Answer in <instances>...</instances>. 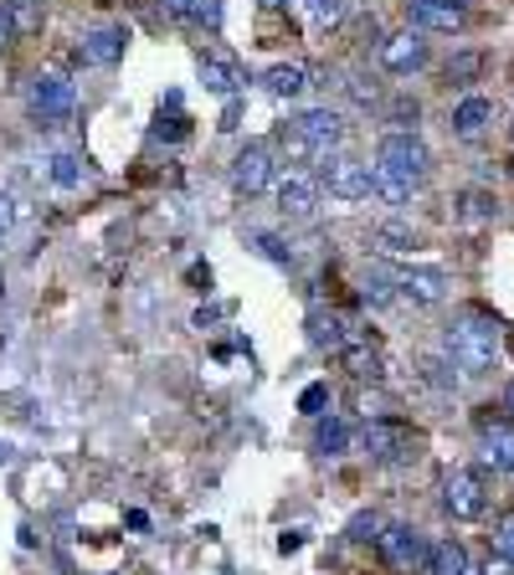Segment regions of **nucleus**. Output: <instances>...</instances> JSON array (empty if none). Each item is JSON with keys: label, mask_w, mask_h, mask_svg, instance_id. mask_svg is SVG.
I'll return each instance as SVG.
<instances>
[{"label": "nucleus", "mask_w": 514, "mask_h": 575, "mask_svg": "<svg viewBox=\"0 0 514 575\" xmlns=\"http://www.w3.org/2000/svg\"><path fill=\"white\" fill-rule=\"evenodd\" d=\"M443 350H447V360H453L463 375L494 371V360H499V319H494V314H483V308H463L458 319L447 324Z\"/></svg>", "instance_id": "f257e3e1"}, {"label": "nucleus", "mask_w": 514, "mask_h": 575, "mask_svg": "<svg viewBox=\"0 0 514 575\" xmlns=\"http://www.w3.org/2000/svg\"><path fill=\"white\" fill-rule=\"evenodd\" d=\"M360 442H365L371 462H381V468H407V462L422 457V437H417L407 422H396V416H376V422H365Z\"/></svg>", "instance_id": "f03ea898"}, {"label": "nucleus", "mask_w": 514, "mask_h": 575, "mask_svg": "<svg viewBox=\"0 0 514 575\" xmlns=\"http://www.w3.org/2000/svg\"><path fill=\"white\" fill-rule=\"evenodd\" d=\"M376 165L392 169L396 180H407V186H422L432 175V150L417 134L392 129V134H381V144H376Z\"/></svg>", "instance_id": "7ed1b4c3"}, {"label": "nucleus", "mask_w": 514, "mask_h": 575, "mask_svg": "<svg viewBox=\"0 0 514 575\" xmlns=\"http://www.w3.org/2000/svg\"><path fill=\"white\" fill-rule=\"evenodd\" d=\"M72 103H78V87H72V78L62 68L36 72L32 83H26V108H32V119H42V124L68 119Z\"/></svg>", "instance_id": "20e7f679"}, {"label": "nucleus", "mask_w": 514, "mask_h": 575, "mask_svg": "<svg viewBox=\"0 0 514 575\" xmlns=\"http://www.w3.org/2000/svg\"><path fill=\"white\" fill-rule=\"evenodd\" d=\"M381 68L392 72V78H411V72H422L432 62V47H428V32H417V26H407V32H392L381 36Z\"/></svg>", "instance_id": "39448f33"}, {"label": "nucleus", "mask_w": 514, "mask_h": 575, "mask_svg": "<svg viewBox=\"0 0 514 575\" xmlns=\"http://www.w3.org/2000/svg\"><path fill=\"white\" fill-rule=\"evenodd\" d=\"M319 186L340 201H371V165H360L350 154H325L319 160Z\"/></svg>", "instance_id": "423d86ee"}, {"label": "nucleus", "mask_w": 514, "mask_h": 575, "mask_svg": "<svg viewBox=\"0 0 514 575\" xmlns=\"http://www.w3.org/2000/svg\"><path fill=\"white\" fill-rule=\"evenodd\" d=\"M443 508L453 519H483L489 514V489H483V473L474 468H453L443 478Z\"/></svg>", "instance_id": "0eeeda50"}, {"label": "nucleus", "mask_w": 514, "mask_h": 575, "mask_svg": "<svg viewBox=\"0 0 514 575\" xmlns=\"http://www.w3.org/2000/svg\"><path fill=\"white\" fill-rule=\"evenodd\" d=\"M381 555H386V565H396V571H428V555L432 544L428 535L417 525H386V535H381Z\"/></svg>", "instance_id": "6e6552de"}, {"label": "nucleus", "mask_w": 514, "mask_h": 575, "mask_svg": "<svg viewBox=\"0 0 514 575\" xmlns=\"http://www.w3.org/2000/svg\"><path fill=\"white\" fill-rule=\"evenodd\" d=\"M474 426H479V442H483V462H489L494 473H514V416L479 411Z\"/></svg>", "instance_id": "1a4fd4ad"}, {"label": "nucleus", "mask_w": 514, "mask_h": 575, "mask_svg": "<svg viewBox=\"0 0 514 575\" xmlns=\"http://www.w3.org/2000/svg\"><path fill=\"white\" fill-rule=\"evenodd\" d=\"M278 169H273V154L262 150V144H247V150L232 160V190L237 196H262V190H273Z\"/></svg>", "instance_id": "9d476101"}, {"label": "nucleus", "mask_w": 514, "mask_h": 575, "mask_svg": "<svg viewBox=\"0 0 514 575\" xmlns=\"http://www.w3.org/2000/svg\"><path fill=\"white\" fill-rule=\"evenodd\" d=\"M308 344L325 350V355H344V344H355V329L340 308H314L308 314Z\"/></svg>", "instance_id": "9b49d317"}, {"label": "nucleus", "mask_w": 514, "mask_h": 575, "mask_svg": "<svg viewBox=\"0 0 514 575\" xmlns=\"http://www.w3.org/2000/svg\"><path fill=\"white\" fill-rule=\"evenodd\" d=\"M289 124H293V129H299V134H304L319 154H329V150H335V144L344 139V119L335 114V108H304V114H293Z\"/></svg>", "instance_id": "f8f14e48"}, {"label": "nucleus", "mask_w": 514, "mask_h": 575, "mask_svg": "<svg viewBox=\"0 0 514 575\" xmlns=\"http://www.w3.org/2000/svg\"><path fill=\"white\" fill-rule=\"evenodd\" d=\"M447 288H453V283H447L443 268H407L401 278H396V293H401V298H411V304H422V308L443 304Z\"/></svg>", "instance_id": "ddd939ff"}, {"label": "nucleus", "mask_w": 514, "mask_h": 575, "mask_svg": "<svg viewBox=\"0 0 514 575\" xmlns=\"http://www.w3.org/2000/svg\"><path fill=\"white\" fill-rule=\"evenodd\" d=\"M463 16L468 11H458V5H443V0H407V21L417 26V32H437V36H453L463 32Z\"/></svg>", "instance_id": "4468645a"}, {"label": "nucleus", "mask_w": 514, "mask_h": 575, "mask_svg": "<svg viewBox=\"0 0 514 575\" xmlns=\"http://www.w3.org/2000/svg\"><path fill=\"white\" fill-rule=\"evenodd\" d=\"M489 124H494V98L468 93V98L453 103V119H447V129H453L458 139H483V134H489Z\"/></svg>", "instance_id": "2eb2a0df"}, {"label": "nucleus", "mask_w": 514, "mask_h": 575, "mask_svg": "<svg viewBox=\"0 0 514 575\" xmlns=\"http://www.w3.org/2000/svg\"><path fill=\"white\" fill-rule=\"evenodd\" d=\"M273 196H278V211L283 216H314V206H319V186L308 180V175H278L273 180Z\"/></svg>", "instance_id": "dca6fc26"}, {"label": "nucleus", "mask_w": 514, "mask_h": 575, "mask_svg": "<svg viewBox=\"0 0 514 575\" xmlns=\"http://www.w3.org/2000/svg\"><path fill=\"white\" fill-rule=\"evenodd\" d=\"M124 47H129V32H124V26H93V32H83V42H78L83 62H93V68H114L124 57Z\"/></svg>", "instance_id": "f3484780"}, {"label": "nucleus", "mask_w": 514, "mask_h": 575, "mask_svg": "<svg viewBox=\"0 0 514 575\" xmlns=\"http://www.w3.org/2000/svg\"><path fill=\"white\" fill-rule=\"evenodd\" d=\"M262 87L273 93V98H304L308 87H314V72L304 62H278V68L262 72Z\"/></svg>", "instance_id": "a211bd4d"}, {"label": "nucleus", "mask_w": 514, "mask_h": 575, "mask_svg": "<svg viewBox=\"0 0 514 575\" xmlns=\"http://www.w3.org/2000/svg\"><path fill=\"white\" fill-rule=\"evenodd\" d=\"M196 72H201L206 93H217V98H237L242 93V72H237V62H226V57H201Z\"/></svg>", "instance_id": "6ab92c4d"}, {"label": "nucleus", "mask_w": 514, "mask_h": 575, "mask_svg": "<svg viewBox=\"0 0 514 575\" xmlns=\"http://www.w3.org/2000/svg\"><path fill=\"white\" fill-rule=\"evenodd\" d=\"M340 360H344V371L355 375V380H386V360H381V350L365 335H355V344H344Z\"/></svg>", "instance_id": "aec40b11"}, {"label": "nucleus", "mask_w": 514, "mask_h": 575, "mask_svg": "<svg viewBox=\"0 0 514 575\" xmlns=\"http://www.w3.org/2000/svg\"><path fill=\"white\" fill-rule=\"evenodd\" d=\"M365 247L376 257H411L417 253V232H407V226H371Z\"/></svg>", "instance_id": "412c9836"}, {"label": "nucleus", "mask_w": 514, "mask_h": 575, "mask_svg": "<svg viewBox=\"0 0 514 575\" xmlns=\"http://www.w3.org/2000/svg\"><path fill=\"white\" fill-rule=\"evenodd\" d=\"M350 437H355V432H350V422H340V416H319V422H314V453L319 457H344L350 453Z\"/></svg>", "instance_id": "4be33fe9"}, {"label": "nucleus", "mask_w": 514, "mask_h": 575, "mask_svg": "<svg viewBox=\"0 0 514 575\" xmlns=\"http://www.w3.org/2000/svg\"><path fill=\"white\" fill-rule=\"evenodd\" d=\"M47 180L57 190H78L87 180V160H83V154H72V150L51 154V160H47Z\"/></svg>", "instance_id": "5701e85b"}, {"label": "nucleus", "mask_w": 514, "mask_h": 575, "mask_svg": "<svg viewBox=\"0 0 514 575\" xmlns=\"http://www.w3.org/2000/svg\"><path fill=\"white\" fill-rule=\"evenodd\" d=\"M422 575H468V550H463L458 540H437Z\"/></svg>", "instance_id": "b1692460"}, {"label": "nucleus", "mask_w": 514, "mask_h": 575, "mask_svg": "<svg viewBox=\"0 0 514 575\" xmlns=\"http://www.w3.org/2000/svg\"><path fill=\"white\" fill-rule=\"evenodd\" d=\"M299 5V16L314 26V32H335L344 21V0H293Z\"/></svg>", "instance_id": "393cba45"}, {"label": "nucleus", "mask_w": 514, "mask_h": 575, "mask_svg": "<svg viewBox=\"0 0 514 575\" xmlns=\"http://www.w3.org/2000/svg\"><path fill=\"white\" fill-rule=\"evenodd\" d=\"M483 68H489V57H483V51H453L443 72H447V83L468 87V83H479V78H483Z\"/></svg>", "instance_id": "a878e982"}, {"label": "nucleus", "mask_w": 514, "mask_h": 575, "mask_svg": "<svg viewBox=\"0 0 514 575\" xmlns=\"http://www.w3.org/2000/svg\"><path fill=\"white\" fill-rule=\"evenodd\" d=\"M411 190H417V186H407V180H396L392 169L371 165V196H381L386 206H407V201H411Z\"/></svg>", "instance_id": "bb28decb"}, {"label": "nucleus", "mask_w": 514, "mask_h": 575, "mask_svg": "<svg viewBox=\"0 0 514 575\" xmlns=\"http://www.w3.org/2000/svg\"><path fill=\"white\" fill-rule=\"evenodd\" d=\"M458 216L463 221H494L499 216V201H494V190H463L458 196Z\"/></svg>", "instance_id": "cd10ccee"}, {"label": "nucleus", "mask_w": 514, "mask_h": 575, "mask_svg": "<svg viewBox=\"0 0 514 575\" xmlns=\"http://www.w3.org/2000/svg\"><path fill=\"white\" fill-rule=\"evenodd\" d=\"M278 144H283V154H289L293 165H319V160H325V154L314 150V144H308L304 134H299V129H293V124H283V134H278Z\"/></svg>", "instance_id": "c85d7f7f"}, {"label": "nucleus", "mask_w": 514, "mask_h": 575, "mask_svg": "<svg viewBox=\"0 0 514 575\" xmlns=\"http://www.w3.org/2000/svg\"><path fill=\"white\" fill-rule=\"evenodd\" d=\"M422 380H428L432 390H458V375H453V360H443V355H428V360H422Z\"/></svg>", "instance_id": "c756f323"}, {"label": "nucleus", "mask_w": 514, "mask_h": 575, "mask_svg": "<svg viewBox=\"0 0 514 575\" xmlns=\"http://www.w3.org/2000/svg\"><path fill=\"white\" fill-rule=\"evenodd\" d=\"M360 298H365L371 308H386V304H396L401 293H396V283H392V278H381V272H371V278H365V288H360Z\"/></svg>", "instance_id": "7c9ffc66"}, {"label": "nucleus", "mask_w": 514, "mask_h": 575, "mask_svg": "<svg viewBox=\"0 0 514 575\" xmlns=\"http://www.w3.org/2000/svg\"><path fill=\"white\" fill-rule=\"evenodd\" d=\"M325 407H329V386H325V380H314V386H304V396H299V411L319 422V416H325Z\"/></svg>", "instance_id": "2f4dec72"}, {"label": "nucleus", "mask_w": 514, "mask_h": 575, "mask_svg": "<svg viewBox=\"0 0 514 575\" xmlns=\"http://www.w3.org/2000/svg\"><path fill=\"white\" fill-rule=\"evenodd\" d=\"M253 247H257L262 257H268V262H278V268H293V253H289V247H283L278 237H268V232H257Z\"/></svg>", "instance_id": "473e14b6"}, {"label": "nucleus", "mask_w": 514, "mask_h": 575, "mask_svg": "<svg viewBox=\"0 0 514 575\" xmlns=\"http://www.w3.org/2000/svg\"><path fill=\"white\" fill-rule=\"evenodd\" d=\"M190 26L217 32V26H222V0H196V5H190Z\"/></svg>", "instance_id": "72a5a7b5"}, {"label": "nucleus", "mask_w": 514, "mask_h": 575, "mask_svg": "<svg viewBox=\"0 0 514 575\" xmlns=\"http://www.w3.org/2000/svg\"><path fill=\"white\" fill-rule=\"evenodd\" d=\"M417 114H422V108H417V98H407V93H401V98H392V124L401 129V134H411Z\"/></svg>", "instance_id": "f704fd0d"}, {"label": "nucleus", "mask_w": 514, "mask_h": 575, "mask_svg": "<svg viewBox=\"0 0 514 575\" xmlns=\"http://www.w3.org/2000/svg\"><path fill=\"white\" fill-rule=\"evenodd\" d=\"M190 134V124H186V114H171V119H165V114H160V124H154V139H186Z\"/></svg>", "instance_id": "c9c22d12"}, {"label": "nucleus", "mask_w": 514, "mask_h": 575, "mask_svg": "<svg viewBox=\"0 0 514 575\" xmlns=\"http://www.w3.org/2000/svg\"><path fill=\"white\" fill-rule=\"evenodd\" d=\"M494 550L499 555H514V514H499L494 519Z\"/></svg>", "instance_id": "e433bc0d"}, {"label": "nucleus", "mask_w": 514, "mask_h": 575, "mask_svg": "<svg viewBox=\"0 0 514 575\" xmlns=\"http://www.w3.org/2000/svg\"><path fill=\"white\" fill-rule=\"evenodd\" d=\"M350 98H355L360 108H371V103L381 98V87H376V78H350Z\"/></svg>", "instance_id": "4c0bfd02"}, {"label": "nucleus", "mask_w": 514, "mask_h": 575, "mask_svg": "<svg viewBox=\"0 0 514 575\" xmlns=\"http://www.w3.org/2000/svg\"><path fill=\"white\" fill-rule=\"evenodd\" d=\"M350 535H355V540H376V544H381V535H386V525H381L376 514H360L355 525H350Z\"/></svg>", "instance_id": "58836bf2"}, {"label": "nucleus", "mask_w": 514, "mask_h": 575, "mask_svg": "<svg viewBox=\"0 0 514 575\" xmlns=\"http://www.w3.org/2000/svg\"><path fill=\"white\" fill-rule=\"evenodd\" d=\"M0 5H5V11L16 16V26H21V32H26V26H32V21H36V5H42V0H0Z\"/></svg>", "instance_id": "ea45409f"}, {"label": "nucleus", "mask_w": 514, "mask_h": 575, "mask_svg": "<svg viewBox=\"0 0 514 575\" xmlns=\"http://www.w3.org/2000/svg\"><path fill=\"white\" fill-rule=\"evenodd\" d=\"M11 226H16V196H5V190H0V237H5Z\"/></svg>", "instance_id": "a19ab883"}, {"label": "nucleus", "mask_w": 514, "mask_h": 575, "mask_svg": "<svg viewBox=\"0 0 514 575\" xmlns=\"http://www.w3.org/2000/svg\"><path fill=\"white\" fill-rule=\"evenodd\" d=\"M16 32H21V26H16V16H11V11L0 5V51L11 47V42H16Z\"/></svg>", "instance_id": "79ce46f5"}, {"label": "nucleus", "mask_w": 514, "mask_h": 575, "mask_svg": "<svg viewBox=\"0 0 514 575\" xmlns=\"http://www.w3.org/2000/svg\"><path fill=\"white\" fill-rule=\"evenodd\" d=\"M483 575H514V555H499L494 550V555L483 560Z\"/></svg>", "instance_id": "37998d69"}, {"label": "nucleus", "mask_w": 514, "mask_h": 575, "mask_svg": "<svg viewBox=\"0 0 514 575\" xmlns=\"http://www.w3.org/2000/svg\"><path fill=\"white\" fill-rule=\"evenodd\" d=\"M299 544H304V529H289V535H278V550H283V555H289V550H299Z\"/></svg>", "instance_id": "c03bdc74"}, {"label": "nucleus", "mask_w": 514, "mask_h": 575, "mask_svg": "<svg viewBox=\"0 0 514 575\" xmlns=\"http://www.w3.org/2000/svg\"><path fill=\"white\" fill-rule=\"evenodd\" d=\"M190 5H196V0H165V11H171L175 21H190Z\"/></svg>", "instance_id": "a18cd8bd"}, {"label": "nucleus", "mask_w": 514, "mask_h": 575, "mask_svg": "<svg viewBox=\"0 0 514 575\" xmlns=\"http://www.w3.org/2000/svg\"><path fill=\"white\" fill-rule=\"evenodd\" d=\"M222 314H226V308H201V314H196V329H211Z\"/></svg>", "instance_id": "49530a36"}, {"label": "nucleus", "mask_w": 514, "mask_h": 575, "mask_svg": "<svg viewBox=\"0 0 514 575\" xmlns=\"http://www.w3.org/2000/svg\"><path fill=\"white\" fill-rule=\"evenodd\" d=\"M504 411L514 416V380H510V390H504Z\"/></svg>", "instance_id": "de8ad7c7"}, {"label": "nucleus", "mask_w": 514, "mask_h": 575, "mask_svg": "<svg viewBox=\"0 0 514 575\" xmlns=\"http://www.w3.org/2000/svg\"><path fill=\"white\" fill-rule=\"evenodd\" d=\"M443 5H458V11H468V5H474V0H443Z\"/></svg>", "instance_id": "09e8293b"}, {"label": "nucleus", "mask_w": 514, "mask_h": 575, "mask_svg": "<svg viewBox=\"0 0 514 575\" xmlns=\"http://www.w3.org/2000/svg\"><path fill=\"white\" fill-rule=\"evenodd\" d=\"M262 5H289V0H262Z\"/></svg>", "instance_id": "8fccbe9b"}, {"label": "nucleus", "mask_w": 514, "mask_h": 575, "mask_svg": "<svg viewBox=\"0 0 514 575\" xmlns=\"http://www.w3.org/2000/svg\"><path fill=\"white\" fill-rule=\"evenodd\" d=\"M510 175H514V154H510Z\"/></svg>", "instance_id": "3c124183"}, {"label": "nucleus", "mask_w": 514, "mask_h": 575, "mask_svg": "<svg viewBox=\"0 0 514 575\" xmlns=\"http://www.w3.org/2000/svg\"><path fill=\"white\" fill-rule=\"evenodd\" d=\"M0 462H5V447H0Z\"/></svg>", "instance_id": "603ef678"}, {"label": "nucleus", "mask_w": 514, "mask_h": 575, "mask_svg": "<svg viewBox=\"0 0 514 575\" xmlns=\"http://www.w3.org/2000/svg\"><path fill=\"white\" fill-rule=\"evenodd\" d=\"M510 139H514V124H510Z\"/></svg>", "instance_id": "864d4df0"}]
</instances>
